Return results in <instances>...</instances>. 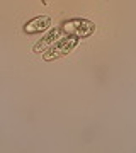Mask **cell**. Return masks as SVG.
Returning <instances> with one entry per match:
<instances>
[{"mask_svg":"<svg viewBox=\"0 0 136 153\" xmlns=\"http://www.w3.org/2000/svg\"><path fill=\"white\" fill-rule=\"evenodd\" d=\"M49 24H51V19L46 16L43 17H36L33 21L26 24V31L27 33H38V31H44L46 27H49Z\"/></svg>","mask_w":136,"mask_h":153,"instance_id":"obj_1","label":"cell"},{"mask_svg":"<svg viewBox=\"0 0 136 153\" xmlns=\"http://www.w3.org/2000/svg\"><path fill=\"white\" fill-rule=\"evenodd\" d=\"M77 44L75 38H70V39H63V41H60L58 43V49L53 48V51L51 53H54V56H61V55H66L68 51H70L73 46Z\"/></svg>","mask_w":136,"mask_h":153,"instance_id":"obj_2","label":"cell"}]
</instances>
